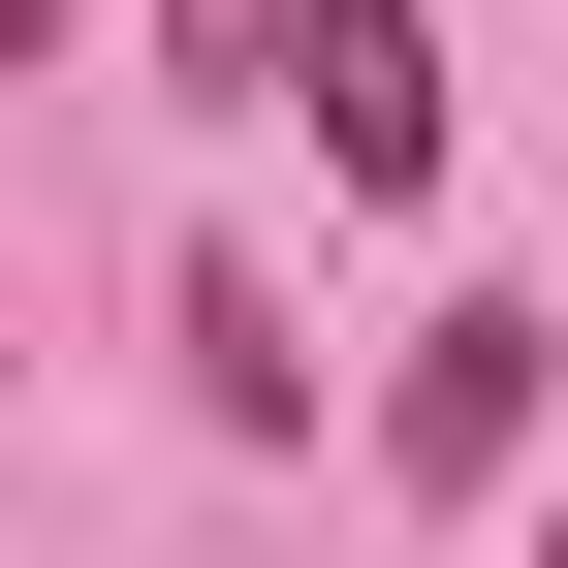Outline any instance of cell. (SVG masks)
<instances>
[{"instance_id": "obj_1", "label": "cell", "mask_w": 568, "mask_h": 568, "mask_svg": "<svg viewBox=\"0 0 568 568\" xmlns=\"http://www.w3.org/2000/svg\"><path fill=\"white\" fill-rule=\"evenodd\" d=\"M284 63H316V190H443V32L410 0H284Z\"/></svg>"}, {"instance_id": "obj_2", "label": "cell", "mask_w": 568, "mask_h": 568, "mask_svg": "<svg viewBox=\"0 0 568 568\" xmlns=\"http://www.w3.org/2000/svg\"><path fill=\"white\" fill-rule=\"evenodd\" d=\"M506 443H537V316H443V347H410V410H379V474H410V506H474Z\"/></svg>"}, {"instance_id": "obj_3", "label": "cell", "mask_w": 568, "mask_h": 568, "mask_svg": "<svg viewBox=\"0 0 568 568\" xmlns=\"http://www.w3.org/2000/svg\"><path fill=\"white\" fill-rule=\"evenodd\" d=\"M190 410H222V443H284V410H316V347H284L253 253H190Z\"/></svg>"}, {"instance_id": "obj_4", "label": "cell", "mask_w": 568, "mask_h": 568, "mask_svg": "<svg viewBox=\"0 0 568 568\" xmlns=\"http://www.w3.org/2000/svg\"><path fill=\"white\" fill-rule=\"evenodd\" d=\"M0 379H32V347H0Z\"/></svg>"}, {"instance_id": "obj_5", "label": "cell", "mask_w": 568, "mask_h": 568, "mask_svg": "<svg viewBox=\"0 0 568 568\" xmlns=\"http://www.w3.org/2000/svg\"><path fill=\"white\" fill-rule=\"evenodd\" d=\"M537 568H568V537H537Z\"/></svg>"}]
</instances>
